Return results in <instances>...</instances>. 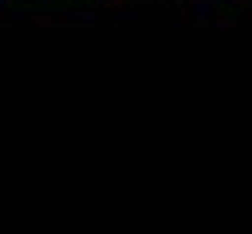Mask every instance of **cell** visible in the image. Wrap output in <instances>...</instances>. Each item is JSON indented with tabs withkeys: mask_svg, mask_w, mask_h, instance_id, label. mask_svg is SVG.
<instances>
[]
</instances>
